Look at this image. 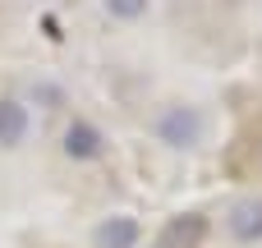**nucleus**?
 I'll return each mask as SVG.
<instances>
[{
	"mask_svg": "<svg viewBox=\"0 0 262 248\" xmlns=\"http://www.w3.org/2000/svg\"><path fill=\"white\" fill-rule=\"evenodd\" d=\"M152 129H157V138H161L166 147H175V152H189V147L203 143V115H198L193 106H166Z\"/></svg>",
	"mask_w": 262,
	"mask_h": 248,
	"instance_id": "1",
	"label": "nucleus"
},
{
	"mask_svg": "<svg viewBox=\"0 0 262 248\" xmlns=\"http://www.w3.org/2000/svg\"><path fill=\"white\" fill-rule=\"evenodd\" d=\"M226 230L235 244H262V198H239L230 212H226Z\"/></svg>",
	"mask_w": 262,
	"mask_h": 248,
	"instance_id": "2",
	"label": "nucleus"
},
{
	"mask_svg": "<svg viewBox=\"0 0 262 248\" xmlns=\"http://www.w3.org/2000/svg\"><path fill=\"white\" fill-rule=\"evenodd\" d=\"M203 239H207V216L184 212V216L166 221V230L157 235V248H203Z\"/></svg>",
	"mask_w": 262,
	"mask_h": 248,
	"instance_id": "3",
	"label": "nucleus"
},
{
	"mask_svg": "<svg viewBox=\"0 0 262 248\" xmlns=\"http://www.w3.org/2000/svg\"><path fill=\"white\" fill-rule=\"evenodd\" d=\"M101 152H106V133L92 120H74L64 129V156L69 161H97Z\"/></svg>",
	"mask_w": 262,
	"mask_h": 248,
	"instance_id": "4",
	"label": "nucleus"
},
{
	"mask_svg": "<svg viewBox=\"0 0 262 248\" xmlns=\"http://www.w3.org/2000/svg\"><path fill=\"white\" fill-rule=\"evenodd\" d=\"M138 239H143V226L134 216H106L92 230V244L97 248H138Z\"/></svg>",
	"mask_w": 262,
	"mask_h": 248,
	"instance_id": "5",
	"label": "nucleus"
},
{
	"mask_svg": "<svg viewBox=\"0 0 262 248\" xmlns=\"http://www.w3.org/2000/svg\"><path fill=\"white\" fill-rule=\"evenodd\" d=\"M23 138H28V106L0 97V147H18Z\"/></svg>",
	"mask_w": 262,
	"mask_h": 248,
	"instance_id": "6",
	"label": "nucleus"
},
{
	"mask_svg": "<svg viewBox=\"0 0 262 248\" xmlns=\"http://www.w3.org/2000/svg\"><path fill=\"white\" fill-rule=\"evenodd\" d=\"M106 14H111V18L134 23V18H143V14H147V0H106Z\"/></svg>",
	"mask_w": 262,
	"mask_h": 248,
	"instance_id": "7",
	"label": "nucleus"
}]
</instances>
